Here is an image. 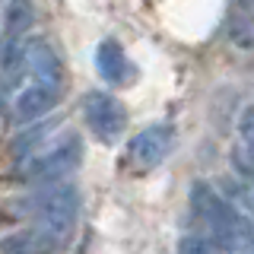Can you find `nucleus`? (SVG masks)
Wrapping results in <instances>:
<instances>
[{
    "label": "nucleus",
    "mask_w": 254,
    "mask_h": 254,
    "mask_svg": "<svg viewBox=\"0 0 254 254\" xmlns=\"http://www.w3.org/2000/svg\"><path fill=\"white\" fill-rule=\"evenodd\" d=\"M190 200H194L197 216L210 229L213 245H219L226 251H242V248H251L254 245V222L235 203L219 197L216 188H210L206 181H197L194 190H190Z\"/></svg>",
    "instance_id": "nucleus-1"
},
{
    "label": "nucleus",
    "mask_w": 254,
    "mask_h": 254,
    "mask_svg": "<svg viewBox=\"0 0 254 254\" xmlns=\"http://www.w3.org/2000/svg\"><path fill=\"white\" fill-rule=\"evenodd\" d=\"M83 159V140L76 133L58 140L54 146H48L45 153H38L32 162L26 165V175L32 181H58L64 175H70Z\"/></svg>",
    "instance_id": "nucleus-3"
},
{
    "label": "nucleus",
    "mask_w": 254,
    "mask_h": 254,
    "mask_svg": "<svg viewBox=\"0 0 254 254\" xmlns=\"http://www.w3.org/2000/svg\"><path fill=\"white\" fill-rule=\"evenodd\" d=\"M58 92L54 86H45V83H32L29 89H22L13 102V118L19 124H29L35 118H45L48 111L58 105Z\"/></svg>",
    "instance_id": "nucleus-7"
},
{
    "label": "nucleus",
    "mask_w": 254,
    "mask_h": 254,
    "mask_svg": "<svg viewBox=\"0 0 254 254\" xmlns=\"http://www.w3.org/2000/svg\"><path fill=\"white\" fill-rule=\"evenodd\" d=\"M76 210H79V194L73 185H58L48 194H42L35 210V229H32L35 248L38 251L61 248L76 226Z\"/></svg>",
    "instance_id": "nucleus-2"
},
{
    "label": "nucleus",
    "mask_w": 254,
    "mask_h": 254,
    "mask_svg": "<svg viewBox=\"0 0 254 254\" xmlns=\"http://www.w3.org/2000/svg\"><path fill=\"white\" fill-rule=\"evenodd\" d=\"M29 26H32V3L29 0H13L10 13H6V32H10V38L22 35Z\"/></svg>",
    "instance_id": "nucleus-9"
},
{
    "label": "nucleus",
    "mask_w": 254,
    "mask_h": 254,
    "mask_svg": "<svg viewBox=\"0 0 254 254\" xmlns=\"http://www.w3.org/2000/svg\"><path fill=\"white\" fill-rule=\"evenodd\" d=\"M83 115H86V124L95 130V137L105 140V143H115L127 127L124 105L108 92H89L86 95L83 99Z\"/></svg>",
    "instance_id": "nucleus-4"
},
{
    "label": "nucleus",
    "mask_w": 254,
    "mask_h": 254,
    "mask_svg": "<svg viewBox=\"0 0 254 254\" xmlns=\"http://www.w3.org/2000/svg\"><path fill=\"white\" fill-rule=\"evenodd\" d=\"M172 143H175L172 124H149L146 130H140L127 143V162L133 169H156L172 153Z\"/></svg>",
    "instance_id": "nucleus-5"
},
{
    "label": "nucleus",
    "mask_w": 254,
    "mask_h": 254,
    "mask_svg": "<svg viewBox=\"0 0 254 254\" xmlns=\"http://www.w3.org/2000/svg\"><path fill=\"white\" fill-rule=\"evenodd\" d=\"M22 64L29 67V73L35 76V83H45V86H54L61 89V79H64V67H61V58L54 54V48L45 42V38H32L29 45H22Z\"/></svg>",
    "instance_id": "nucleus-6"
},
{
    "label": "nucleus",
    "mask_w": 254,
    "mask_h": 254,
    "mask_svg": "<svg viewBox=\"0 0 254 254\" xmlns=\"http://www.w3.org/2000/svg\"><path fill=\"white\" fill-rule=\"evenodd\" d=\"M95 70L99 76L111 86H121L130 79V64H127L124 48L115 42V38H105L99 48H95Z\"/></svg>",
    "instance_id": "nucleus-8"
},
{
    "label": "nucleus",
    "mask_w": 254,
    "mask_h": 254,
    "mask_svg": "<svg viewBox=\"0 0 254 254\" xmlns=\"http://www.w3.org/2000/svg\"><path fill=\"white\" fill-rule=\"evenodd\" d=\"M178 254H216V245H213V238L194 232L178 242Z\"/></svg>",
    "instance_id": "nucleus-10"
},
{
    "label": "nucleus",
    "mask_w": 254,
    "mask_h": 254,
    "mask_svg": "<svg viewBox=\"0 0 254 254\" xmlns=\"http://www.w3.org/2000/svg\"><path fill=\"white\" fill-rule=\"evenodd\" d=\"M238 133H242V140H245V149L254 156V105L245 108L242 121H238Z\"/></svg>",
    "instance_id": "nucleus-11"
}]
</instances>
